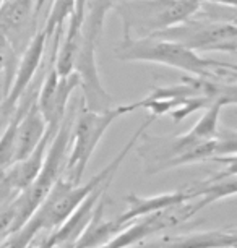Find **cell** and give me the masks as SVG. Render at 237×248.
I'll use <instances>...</instances> for the list:
<instances>
[{
  "mask_svg": "<svg viewBox=\"0 0 237 248\" xmlns=\"http://www.w3.org/2000/svg\"><path fill=\"white\" fill-rule=\"evenodd\" d=\"M135 148L143 162V170L146 175H155L158 172L203 162L220 156L216 138L200 140L189 132L169 137H151L143 132Z\"/></svg>",
  "mask_w": 237,
  "mask_h": 248,
  "instance_id": "cell-2",
  "label": "cell"
},
{
  "mask_svg": "<svg viewBox=\"0 0 237 248\" xmlns=\"http://www.w3.org/2000/svg\"><path fill=\"white\" fill-rule=\"evenodd\" d=\"M200 2L180 0H119L112 12L120 16L124 37H150L187 20Z\"/></svg>",
  "mask_w": 237,
  "mask_h": 248,
  "instance_id": "cell-4",
  "label": "cell"
},
{
  "mask_svg": "<svg viewBox=\"0 0 237 248\" xmlns=\"http://www.w3.org/2000/svg\"><path fill=\"white\" fill-rule=\"evenodd\" d=\"M114 57L119 62L156 63L180 70L187 75L216 79H236L234 63L206 59L184 46L159 37H124L114 46Z\"/></svg>",
  "mask_w": 237,
  "mask_h": 248,
  "instance_id": "cell-1",
  "label": "cell"
},
{
  "mask_svg": "<svg viewBox=\"0 0 237 248\" xmlns=\"http://www.w3.org/2000/svg\"><path fill=\"white\" fill-rule=\"evenodd\" d=\"M75 10V0H52V5L47 13V20H46L43 31L47 36V43L55 32V30L63 28L68 18L72 16Z\"/></svg>",
  "mask_w": 237,
  "mask_h": 248,
  "instance_id": "cell-15",
  "label": "cell"
},
{
  "mask_svg": "<svg viewBox=\"0 0 237 248\" xmlns=\"http://www.w3.org/2000/svg\"><path fill=\"white\" fill-rule=\"evenodd\" d=\"M86 2L88 0H75V10H73L72 16L73 20L80 21L83 25V18H85V10H86Z\"/></svg>",
  "mask_w": 237,
  "mask_h": 248,
  "instance_id": "cell-16",
  "label": "cell"
},
{
  "mask_svg": "<svg viewBox=\"0 0 237 248\" xmlns=\"http://www.w3.org/2000/svg\"><path fill=\"white\" fill-rule=\"evenodd\" d=\"M117 2H119V0H117Z\"/></svg>",
  "mask_w": 237,
  "mask_h": 248,
  "instance_id": "cell-19",
  "label": "cell"
},
{
  "mask_svg": "<svg viewBox=\"0 0 237 248\" xmlns=\"http://www.w3.org/2000/svg\"><path fill=\"white\" fill-rule=\"evenodd\" d=\"M224 104L220 101L213 102L205 109V114L202 115L197 124L190 128V135L200 140H213L218 135V122H220V114Z\"/></svg>",
  "mask_w": 237,
  "mask_h": 248,
  "instance_id": "cell-14",
  "label": "cell"
},
{
  "mask_svg": "<svg viewBox=\"0 0 237 248\" xmlns=\"http://www.w3.org/2000/svg\"><path fill=\"white\" fill-rule=\"evenodd\" d=\"M97 43L80 39V47L73 63V72L78 77V88H81L83 107L95 112H104L114 107V97L109 94L103 85L99 68H97Z\"/></svg>",
  "mask_w": 237,
  "mask_h": 248,
  "instance_id": "cell-6",
  "label": "cell"
},
{
  "mask_svg": "<svg viewBox=\"0 0 237 248\" xmlns=\"http://www.w3.org/2000/svg\"><path fill=\"white\" fill-rule=\"evenodd\" d=\"M153 37L173 41L197 54H234L237 49L236 21H210L193 15L164 31L156 32Z\"/></svg>",
  "mask_w": 237,
  "mask_h": 248,
  "instance_id": "cell-5",
  "label": "cell"
},
{
  "mask_svg": "<svg viewBox=\"0 0 237 248\" xmlns=\"http://www.w3.org/2000/svg\"><path fill=\"white\" fill-rule=\"evenodd\" d=\"M46 47H47V36L43 31V28H41L32 36V39L26 46V49L21 52L20 57H18L20 60H18V65L15 67V72H13L10 86H8L5 96H3V114H12L15 106L18 104V101L28 91V88L32 85L34 75L44 60Z\"/></svg>",
  "mask_w": 237,
  "mask_h": 248,
  "instance_id": "cell-8",
  "label": "cell"
},
{
  "mask_svg": "<svg viewBox=\"0 0 237 248\" xmlns=\"http://www.w3.org/2000/svg\"><path fill=\"white\" fill-rule=\"evenodd\" d=\"M236 240L237 233L232 227L229 231H206L161 237L142 248H236Z\"/></svg>",
  "mask_w": 237,
  "mask_h": 248,
  "instance_id": "cell-10",
  "label": "cell"
},
{
  "mask_svg": "<svg viewBox=\"0 0 237 248\" xmlns=\"http://www.w3.org/2000/svg\"><path fill=\"white\" fill-rule=\"evenodd\" d=\"M108 195V193H106ZM103 195L97 201L95 213L90 219V222L86 224V227L83 229V232L78 235V238L73 242V248H96L99 245H103L108 240H111L115 233H119L124 227L119 224L115 219L106 221L104 219V209L108 204V196Z\"/></svg>",
  "mask_w": 237,
  "mask_h": 248,
  "instance_id": "cell-11",
  "label": "cell"
},
{
  "mask_svg": "<svg viewBox=\"0 0 237 248\" xmlns=\"http://www.w3.org/2000/svg\"><path fill=\"white\" fill-rule=\"evenodd\" d=\"M125 200H127V204H128L127 209H125L120 216L115 217V221L119 224H122V226H128L135 219H138L142 216H148V214H153L156 211H162V209L169 208V206H173L175 203H180V201H189L195 198L189 188V185H184L182 188H179L175 191H169V193L155 195V196L127 195Z\"/></svg>",
  "mask_w": 237,
  "mask_h": 248,
  "instance_id": "cell-9",
  "label": "cell"
},
{
  "mask_svg": "<svg viewBox=\"0 0 237 248\" xmlns=\"http://www.w3.org/2000/svg\"><path fill=\"white\" fill-rule=\"evenodd\" d=\"M46 130H47V124H46L34 97L31 101V104L28 106L25 115L21 117L20 125H18L15 161H20V159L26 157L32 149L38 146L39 141L46 135Z\"/></svg>",
  "mask_w": 237,
  "mask_h": 248,
  "instance_id": "cell-12",
  "label": "cell"
},
{
  "mask_svg": "<svg viewBox=\"0 0 237 248\" xmlns=\"http://www.w3.org/2000/svg\"><path fill=\"white\" fill-rule=\"evenodd\" d=\"M203 2H213V3H221V5H227V7H237V0H203Z\"/></svg>",
  "mask_w": 237,
  "mask_h": 248,
  "instance_id": "cell-17",
  "label": "cell"
},
{
  "mask_svg": "<svg viewBox=\"0 0 237 248\" xmlns=\"http://www.w3.org/2000/svg\"><path fill=\"white\" fill-rule=\"evenodd\" d=\"M38 16L34 0H5L0 5V34L5 36L16 57L38 32Z\"/></svg>",
  "mask_w": 237,
  "mask_h": 248,
  "instance_id": "cell-7",
  "label": "cell"
},
{
  "mask_svg": "<svg viewBox=\"0 0 237 248\" xmlns=\"http://www.w3.org/2000/svg\"><path fill=\"white\" fill-rule=\"evenodd\" d=\"M80 109H77L72 127L70 149H68L67 164L62 177L72 184H81V177L85 174L88 164L91 161L93 153L103 140L104 133L119 117L127 115L130 112L140 109V101L132 104L114 106L104 112H95L83 107L80 101Z\"/></svg>",
  "mask_w": 237,
  "mask_h": 248,
  "instance_id": "cell-3",
  "label": "cell"
},
{
  "mask_svg": "<svg viewBox=\"0 0 237 248\" xmlns=\"http://www.w3.org/2000/svg\"><path fill=\"white\" fill-rule=\"evenodd\" d=\"M38 91L31 90L30 94H23L25 97L18 101V104L15 106V109L10 114V120L8 125L3 130V133L0 135V172L3 169H7L10 164L15 162V148H16V132H18V125H20L21 117L25 115V112L28 109V106L31 104V101L34 99Z\"/></svg>",
  "mask_w": 237,
  "mask_h": 248,
  "instance_id": "cell-13",
  "label": "cell"
},
{
  "mask_svg": "<svg viewBox=\"0 0 237 248\" xmlns=\"http://www.w3.org/2000/svg\"><path fill=\"white\" fill-rule=\"evenodd\" d=\"M180 2H202V0H180Z\"/></svg>",
  "mask_w": 237,
  "mask_h": 248,
  "instance_id": "cell-18",
  "label": "cell"
}]
</instances>
